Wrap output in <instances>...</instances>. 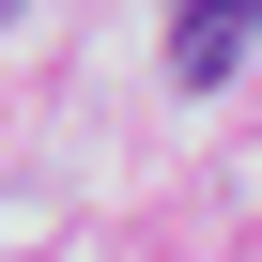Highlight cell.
Listing matches in <instances>:
<instances>
[{
    "mask_svg": "<svg viewBox=\"0 0 262 262\" xmlns=\"http://www.w3.org/2000/svg\"><path fill=\"white\" fill-rule=\"evenodd\" d=\"M0 16H16V0H0Z\"/></svg>",
    "mask_w": 262,
    "mask_h": 262,
    "instance_id": "obj_2",
    "label": "cell"
},
{
    "mask_svg": "<svg viewBox=\"0 0 262 262\" xmlns=\"http://www.w3.org/2000/svg\"><path fill=\"white\" fill-rule=\"evenodd\" d=\"M247 47H262V0H170V77L185 93H216Z\"/></svg>",
    "mask_w": 262,
    "mask_h": 262,
    "instance_id": "obj_1",
    "label": "cell"
}]
</instances>
